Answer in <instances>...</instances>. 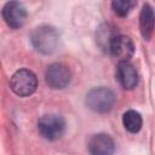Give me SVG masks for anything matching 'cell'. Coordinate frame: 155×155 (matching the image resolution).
Wrapping results in <instances>:
<instances>
[{"mask_svg":"<svg viewBox=\"0 0 155 155\" xmlns=\"http://www.w3.org/2000/svg\"><path fill=\"white\" fill-rule=\"evenodd\" d=\"M30 40L36 51L44 54H50L56 51L59 41L57 30L50 25H41L31 31Z\"/></svg>","mask_w":155,"mask_h":155,"instance_id":"1","label":"cell"},{"mask_svg":"<svg viewBox=\"0 0 155 155\" xmlns=\"http://www.w3.org/2000/svg\"><path fill=\"white\" fill-rule=\"evenodd\" d=\"M10 87L13 93L19 97H28L36 91V75L29 69L17 70L10 79Z\"/></svg>","mask_w":155,"mask_h":155,"instance_id":"2","label":"cell"},{"mask_svg":"<svg viewBox=\"0 0 155 155\" xmlns=\"http://www.w3.org/2000/svg\"><path fill=\"white\" fill-rule=\"evenodd\" d=\"M86 104L96 113H108L115 104V94L108 87H96L87 93Z\"/></svg>","mask_w":155,"mask_h":155,"instance_id":"3","label":"cell"},{"mask_svg":"<svg viewBox=\"0 0 155 155\" xmlns=\"http://www.w3.org/2000/svg\"><path fill=\"white\" fill-rule=\"evenodd\" d=\"M64 128H65L64 119L57 114L42 115L38 121L39 133L48 140H56L61 138L64 132Z\"/></svg>","mask_w":155,"mask_h":155,"instance_id":"4","label":"cell"},{"mask_svg":"<svg viewBox=\"0 0 155 155\" xmlns=\"http://www.w3.org/2000/svg\"><path fill=\"white\" fill-rule=\"evenodd\" d=\"M45 80L48 87L53 90H61L68 86L70 81V71L64 64L52 63L45 71Z\"/></svg>","mask_w":155,"mask_h":155,"instance_id":"5","label":"cell"},{"mask_svg":"<svg viewBox=\"0 0 155 155\" xmlns=\"http://www.w3.org/2000/svg\"><path fill=\"white\" fill-rule=\"evenodd\" d=\"M2 18L10 28L18 29L25 23L27 10L18 1L6 2L4 8H2Z\"/></svg>","mask_w":155,"mask_h":155,"instance_id":"6","label":"cell"},{"mask_svg":"<svg viewBox=\"0 0 155 155\" xmlns=\"http://www.w3.org/2000/svg\"><path fill=\"white\" fill-rule=\"evenodd\" d=\"M87 149L90 155H114L115 144L109 134L97 133L90 138Z\"/></svg>","mask_w":155,"mask_h":155,"instance_id":"7","label":"cell"},{"mask_svg":"<svg viewBox=\"0 0 155 155\" xmlns=\"http://www.w3.org/2000/svg\"><path fill=\"white\" fill-rule=\"evenodd\" d=\"M109 51L120 62H128V59L133 56L134 45H133V41L128 36L116 35L110 44Z\"/></svg>","mask_w":155,"mask_h":155,"instance_id":"8","label":"cell"},{"mask_svg":"<svg viewBox=\"0 0 155 155\" xmlns=\"http://www.w3.org/2000/svg\"><path fill=\"white\" fill-rule=\"evenodd\" d=\"M116 80L125 90H132L138 82V74L136 68L130 62H119L115 73Z\"/></svg>","mask_w":155,"mask_h":155,"instance_id":"9","label":"cell"},{"mask_svg":"<svg viewBox=\"0 0 155 155\" xmlns=\"http://www.w3.org/2000/svg\"><path fill=\"white\" fill-rule=\"evenodd\" d=\"M155 27V13L153 7L149 4H144L139 16V29L144 40H149L151 38L153 30Z\"/></svg>","mask_w":155,"mask_h":155,"instance_id":"10","label":"cell"},{"mask_svg":"<svg viewBox=\"0 0 155 155\" xmlns=\"http://www.w3.org/2000/svg\"><path fill=\"white\" fill-rule=\"evenodd\" d=\"M142 116L136 110H127L122 116V124L131 133H137L142 128Z\"/></svg>","mask_w":155,"mask_h":155,"instance_id":"11","label":"cell"},{"mask_svg":"<svg viewBox=\"0 0 155 155\" xmlns=\"http://www.w3.org/2000/svg\"><path fill=\"white\" fill-rule=\"evenodd\" d=\"M133 5H134V2L128 1V0H115L111 2V7H113L114 12L120 17L127 16Z\"/></svg>","mask_w":155,"mask_h":155,"instance_id":"12","label":"cell"}]
</instances>
